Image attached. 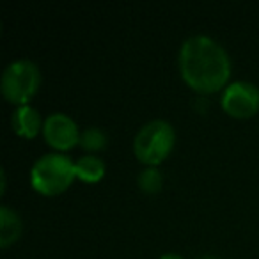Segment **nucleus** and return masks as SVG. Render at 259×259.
<instances>
[{
    "instance_id": "10",
    "label": "nucleus",
    "mask_w": 259,
    "mask_h": 259,
    "mask_svg": "<svg viewBox=\"0 0 259 259\" xmlns=\"http://www.w3.org/2000/svg\"><path fill=\"white\" fill-rule=\"evenodd\" d=\"M80 146H82L85 151H100L107 146V135H105L103 130L96 128V126H91L85 128L80 134Z\"/></svg>"
},
{
    "instance_id": "4",
    "label": "nucleus",
    "mask_w": 259,
    "mask_h": 259,
    "mask_svg": "<svg viewBox=\"0 0 259 259\" xmlns=\"http://www.w3.org/2000/svg\"><path fill=\"white\" fill-rule=\"evenodd\" d=\"M41 85V71L36 62L29 59L15 61L4 69L0 87L2 94L9 103L27 105V101L32 100L34 94L39 91Z\"/></svg>"
},
{
    "instance_id": "12",
    "label": "nucleus",
    "mask_w": 259,
    "mask_h": 259,
    "mask_svg": "<svg viewBox=\"0 0 259 259\" xmlns=\"http://www.w3.org/2000/svg\"><path fill=\"white\" fill-rule=\"evenodd\" d=\"M160 259H185V257H181L180 254H174V252H170V254H163Z\"/></svg>"
},
{
    "instance_id": "9",
    "label": "nucleus",
    "mask_w": 259,
    "mask_h": 259,
    "mask_svg": "<svg viewBox=\"0 0 259 259\" xmlns=\"http://www.w3.org/2000/svg\"><path fill=\"white\" fill-rule=\"evenodd\" d=\"M75 174L85 183H96L105 176V163L94 155L82 156L75 162Z\"/></svg>"
},
{
    "instance_id": "3",
    "label": "nucleus",
    "mask_w": 259,
    "mask_h": 259,
    "mask_svg": "<svg viewBox=\"0 0 259 259\" xmlns=\"http://www.w3.org/2000/svg\"><path fill=\"white\" fill-rule=\"evenodd\" d=\"M176 134L170 122L153 119L146 122L134 139V153L139 162L146 165H158L169 156L174 148Z\"/></svg>"
},
{
    "instance_id": "13",
    "label": "nucleus",
    "mask_w": 259,
    "mask_h": 259,
    "mask_svg": "<svg viewBox=\"0 0 259 259\" xmlns=\"http://www.w3.org/2000/svg\"><path fill=\"white\" fill-rule=\"evenodd\" d=\"M202 259H217V257H211V255H208V257H202Z\"/></svg>"
},
{
    "instance_id": "2",
    "label": "nucleus",
    "mask_w": 259,
    "mask_h": 259,
    "mask_svg": "<svg viewBox=\"0 0 259 259\" xmlns=\"http://www.w3.org/2000/svg\"><path fill=\"white\" fill-rule=\"evenodd\" d=\"M75 178V162L59 153L43 155L36 160L30 170V185L43 195L62 194L66 188H69Z\"/></svg>"
},
{
    "instance_id": "1",
    "label": "nucleus",
    "mask_w": 259,
    "mask_h": 259,
    "mask_svg": "<svg viewBox=\"0 0 259 259\" xmlns=\"http://www.w3.org/2000/svg\"><path fill=\"white\" fill-rule=\"evenodd\" d=\"M180 75L187 85L202 94L217 93L227 83L231 61L227 52L208 36H190L178 54Z\"/></svg>"
},
{
    "instance_id": "5",
    "label": "nucleus",
    "mask_w": 259,
    "mask_h": 259,
    "mask_svg": "<svg viewBox=\"0 0 259 259\" xmlns=\"http://www.w3.org/2000/svg\"><path fill=\"white\" fill-rule=\"evenodd\" d=\"M224 112L236 119H248L259 112V89L250 82H233L222 93Z\"/></svg>"
},
{
    "instance_id": "11",
    "label": "nucleus",
    "mask_w": 259,
    "mask_h": 259,
    "mask_svg": "<svg viewBox=\"0 0 259 259\" xmlns=\"http://www.w3.org/2000/svg\"><path fill=\"white\" fill-rule=\"evenodd\" d=\"M137 185L146 194H156V192L162 190L163 178L160 174V170H156L155 167H148L137 176Z\"/></svg>"
},
{
    "instance_id": "7",
    "label": "nucleus",
    "mask_w": 259,
    "mask_h": 259,
    "mask_svg": "<svg viewBox=\"0 0 259 259\" xmlns=\"http://www.w3.org/2000/svg\"><path fill=\"white\" fill-rule=\"evenodd\" d=\"M45 121L41 119V114L30 105H22L13 112L11 126L20 137L34 139L41 130H43Z\"/></svg>"
},
{
    "instance_id": "6",
    "label": "nucleus",
    "mask_w": 259,
    "mask_h": 259,
    "mask_svg": "<svg viewBox=\"0 0 259 259\" xmlns=\"http://www.w3.org/2000/svg\"><path fill=\"white\" fill-rule=\"evenodd\" d=\"M43 137L52 148L59 149V151H66L80 142V132L76 122L69 115L55 112L45 119Z\"/></svg>"
},
{
    "instance_id": "8",
    "label": "nucleus",
    "mask_w": 259,
    "mask_h": 259,
    "mask_svg": "<svg viewBox=\"0 0 259 259\" xmlns=\"http://www.w3.org/2000/svg\"><path fill=\"white\" fill-rule=\"evenodd\" d=\"M20 234H22V219L15 209L2 206L0 208V245L2 248H8L9 245L16 243Z\"/></svg>"
}]
</instances>
